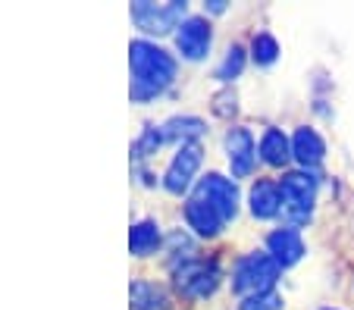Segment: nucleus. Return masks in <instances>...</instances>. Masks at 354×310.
I'll list each match as a JSON object with an SVG mask.
<instances>
[{"instance_id": "f257e3e1", "label": "nucleus", "mask_w": 354, "mask_h": 310, "mask_svg": "<svg viewBox=\"0 0 354 310\" xmlns=\"http://www.w3.org/2000/svg\"><path fill=\"white\" fill-rule=\"evenodd\" d=\"M129 63H132V101L138 104L163 95L176 81V60L151 41H132Z\"/></svg>"}, {"instance_id": "f03ea898", "label": "nucleus", "mask_w": 354, "mask_h": 310, "mask_svg": "<svg viewBox=\"0 0 354 310\" xmlns=\"http://www.w3.org/2000/svg\"><path fill=\"white\" fill-rule=\"evenodd\" d=\"M279 273H282V267L270 254H261V251L245 254L232 270V291L235 295H245V298L267 295V291H273Z\"/></svg>"}, {"instance_id": "7ed1b4c3", "label": "nucleus", "mask_w": 354, "mask_h": 310, "mask_svg": "<svg viewBox=\"0 0 354 310\" xmlns=\"http://www.w3.org/2000/svg\"><path fill=\"white\" fill-rule=\"evenodd\" d=\"M279 195H282V213H286L295 226L308 223V216H310L314 201H317V182H314V179H310L308 173H288V175H282Z\"/></svg>"}, {"instance_id": "20e7f679", "label": "nucleus", "mask_w": 354, "mask_h": 310, "mask_svg": "<svg viewBox=\"0 0 354 310\" xmlns=\"http://www.w3.org/2000/svg\"><path fill=\"white\" fill-rule=\"evenodd\" d=\"M182 16H185V3L182 0H173V3H151V0H135L132 3V19L138 28L151 35H163L179 28Z\"/></svg>"}, {"instance_id": "39448f33", "label": "nucleus", "mask_w": 354, "mask_h": 310, "mask_svg": "<svg viewBox=\"0 0 354 310\" xmlns=\"http://www.w3.org/2000/svg\"><path fill=\"white\" fill-rule=\"evenodd\" d=\"M216 285H220V267L216 263L192 260L176 270V289L185 298H207L216 291Z\"/></svg>"}, {"instance_id": "423d86ee", "label": "nucleus", "mask_w": 354, "mask_h": 310, "mask_svg": "<svg viewBox=\"0 0 354 310\" xmlns=\"http://www.w3.org/2000/svg\"><path fill=\"white\" fill-rule=\"evenodd\" d=\"M194 191H198L207 204H214V210L226 220V223L235 220V213H239V188H235L232 179H226V175H220V173H210L201 179Z\"/></svg>"}, {"instance_id": "0eeeda50", "label": "nucleus", "mask_w": 354, "mask_h": 310, "mask_svg": "<svg viewBox=\"0 0 354 310\" xmlns=\"http://www.w3.org/2000/svg\"><path fill=\"white\" fill-rule=\"evenodd\" d=\"M210 41H214L210 22L201 19V16H192V19H185L176 28V48H179V54L185 60H204L210 50Z\"/></svg>"}, {"instance_id": "6e6552de", "label": "nucleus", "mask_w": 354, "mask_h": 310, "mask_svg": "<svg viewBox=\"0 0 354 310\" xmlns=\"http://www.w3.org/2000/svg\"><path fill=\"white\" fill-rule=\"evenodd\" d=\"M201 144H194V142H188V144H182L179 148V154L173 157V163H169V169H167V175H163V188L167 191H173V195H182V191L192 185V179H194V173H198V166H201Z\"/></svg>"}, {"instance_id": "1a4fd4ad", "label": "nucleus", "mask_w": 354, "mask_h": 310, "mask_svg": "<svg viewBox=\"0 0 354 310\" xmlns=\"http://www.w3.org/2000/svg\"><path fill=\"white\" fill-rule=\"evenodd\" d=\"M226 154H229V166H232L235 179H245V175H251V169H254V160H257L254 135H251L248 128H241V126L229 128V135H226Z\"/></svg>"}, {"instance_id": "9d476101", "label": "nucleus", "mask_w": 354, "mask_h": 310, "mask_svg": "<svg viewBox=\"0 0 354 310\" xmlns=\"http://www.w3.org/2000/svg\"><path fill=\"white\" fill-rule=\"evenodd\" d=\"M267 254L279 263L282 270L295 267V263L304 257V238H301V232L295 229V226L276 229V232H270V238H267Z\"/></svg>"}, {"instance_id": "9b49d317", "label": "nucleus", "mask_w": 354, "mask_h": 310, "mask_svg": "<svg viewBox=\"0 0 354 310\" xmlns=\"http://www.w3.org/2000/svg\"><path fill=\"white\" fill-rule=\"evenodd\" d=\"M185 220H188V226H192L198 235H204V238L220 235L223 223H226V220L214 210V204H207L198 191H194V195L188 197V204H185Z\"/></svg>"}, {"instance_id": "f8f14e48", "label": "nucleus", "mask_w": 354, "mask_h": 310, "mask_svg": "<svg viewBox=\"0 0 354 310\" xmlns=\"http://www.w3.org/2000/svg\"><path fill=\"white\" fill-rule=\"evenodd\" d=\"M292 157L301 163V166H317V163H323V157H326V144H323V138L317 135L314 128H298L292 138Z\"/></svg>"}, {"instance_id": "ddd939ff", "label": "nucleus", "mask_w": 354, "mask_h": 310, "mask_svg": "<svg viewBox=\"0 0 354 310\" xmlns=\"http://www.w3.org/2000/svg\"><path fill=\"white\" fill-rule=\"evenodd\" d=\"M251 213L257 220H273L276 213H282V195H279V182H270V179H261V182L251 188Z\"/></svg>"}, {"instance_id": "4468645a", "label": "nucleus", "mask_w": 354, "mask_h": 310, "mask_svg": "<svg viewBox=\"0 0 354 310\" xmlns=\"http://www.w3.org/2000/svg\"><path fill=\"white\" fill-rule=\"evenodd\" d=\"M292 157V142L286 138L282 128H267L261 138V160L270 166H286Z\"/></svg>"}, {"instance_id": "2eb2a0df", "label": "nucleus", "mask_w": 354, "mask_h": 310, "mask_svg": "<svg viewBox=\"0 0 354 310\" xmlns=\"http://www.w3.org/2000/svg\"><path fill=\"white\" fill-rule=\"evenodd\" d=\"M157 244H160V226H157V223L141 220V223L132 226V232H129V251H132L135 257L154 254Z\"/></svg>"}, {"instance_id": "dca6fc26", "label": "nucleus", "mask_w": 354, "mask_h": 310, "mask_svg": "<svg viewBox=\"0 0 354 310\" xmlns=\"http://www.w3.org/2000/svg\"><path fill=\"white\" fill-rule=\"evenodd\" d=\"M132 310H169V298L163 295V289L135 279L132 282Z\"/></svg>"}, {"instance_id": "f3484780", "label": "nucleus", "mask_w": 354, "mask_h": 310, "mask_svg": "<svg viewBox=\"0 0 354 310\" xmlns=\"http://www.w3.org/2000/svg\"><path fill=\"white\" fill-rule=\"evenodd\" d=\"M204 119H198V116H176V119H169L167 126H163V135L167 138H176V142L188 144L192 138L204 135Z\"/></svg>"}, {"instance_id": "a211bd4d", "label": "nucleus", "mask_w": 354, "mask_h": 310, "mask_svg": "<svg viewBox=\"0 0 354 310\" xmlns=\"http://www.w3.org/2000/svg\"><path fill=\"white\" fill-rule=\"evenodd\" d=\"M251 57H254V63H261V66L276 63V57H279V41L267 32L254 35V41H251Z\"/></svg>"}, {"instance_id": "6ab92c4d", "label": "nucleus", "mask_w": 354, "mask_h": 310, "mask_svg": "<svg viewBox=\"0 0 354 310\" xmlns=\"http://www.w3.org/2000/svg\"><path fill=\"white\" fill-rule=\"evenodd\" d=\"M241 69H245V50L239 48V44H232V48L226 50V57H223V63L216 66V79L220 81H232L241 75Z\"/></svg>"}, {"instance_id": "aec40b11", "label": "nucleus", "mask_w": 354, "mask_h": 310, "mask_svg": "<svg viewBox=\"0 0 354 310\" xmlns=\"http://www.w3.org/2000/svg\"><path fill=\"white\" fill-rule=\"evenodd\" d=\"M163 142H167V135H163V126H160V128H157V126H147L145 132H141L138 142L132 144V154H135V157H147L151 151L160 148Z\"/></svg>"}, {"instance_id": "412c9836", "label": "nucleus", "mask_w": 354, "mask_h": 310, "mask_svg": "<svg viewBox=\"0 0 354 310\" xmlns=\"http://www.w3.org/2000/svg\"><path fill=\"white\" fill-rule=\"evenodd\" d=\"M241 310H282V298L276 295V291L245 298V301H241Z\"/></svg>"}, {"instance_id": "4be33fe9", "label": "nucleus", "mask_w": 354, "mask_h": 310, "mask_svg": "<svg viewBox=\"0 0 354 310\" xmlns=\"http://www.w3.org/2000/svg\"><path fill=\"white\" fill-rule=\"evenodd\" d=\"M226 10V3L223 0H210V13H223Z\"/></svg>"}]
</instances>
